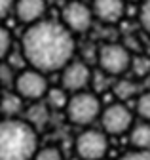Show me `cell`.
Here are the masks:
<instances>
[{
  "mask_svg": "<svg viewBox=\"0 0 150 160\" xmlns=\"http://www.w3.org/2000/svg\"><path fill=\"white\" fill-rule=\"evenodd\" d=\"M74 34H70L59 21L42 19L29 25L21 38V55L25 63L38 72L61 71L74 59Z\"/></svg>",
  "mask_w": 150,
  "mask_h": 160,
  "instance_id": "6da1fadb",
  "label": "cell"
},
{
  "mask_svg": "<svg viewBox=\"0 0 150 160\" xmlns=\"http://www.w3.org/2000/svg\"><path fill=\"white\" fill-rule=\"evenodd\" d=\"M38 151V133L21 118L0 120V160H32Z\"/></svg>",
  "mask_w": 150,
  "mask_h": 160,
  "instance_id": "7a4b0ae2",
  "label": "cell"
},
{
  "mask_svg": "<svg viewBox=\"0 0 150 160\" xmlns=\"http://www.w3.org/2000/svg\"><path fill=\"white\" fill-rule=\"evenodd\" d=\"M101 111H103L101 99L97 97L95 92H89V90L72 93L65 107L67 120L74 126H89L99 118Z\"/></svg>",
  "mask_w": 150,
  "mask_h": 160,
  "instance_id": "3957f363",
  "label": "cell"
},
{
  "mask_svg": "<svg viewBox=\"0 0 150 160\" xmlns=\"http://www.w3.org/2000/svg\"><path fill=\"white\" fill-rule=\"evenodd\" d=\"M97 65L103 74L106 76H122L124 72L129 71L131 63V52L118 42H106L99 46L97 50Z\"/></svg>",
  "mask_w": 150,
  "mask_h": 160,
  "instance_id": "277c9868",
  "label": "cell"
},
{
  "mask_svg": "<svg viewBox=\"0 0 150 160\" xmlns=\"http://www.w3.org/2000/svg\"><path fill=\"white\" fill-rule=\"evenodd\" d=\"M49 90L48 78L44 72H38L34 69H21L15 74L13 80V92L19 95L23 101H40L42 97H46Z\"/></svg>",
  "mask_w": 150,
  "mask_h": 160,
  "instance_id": "5b68a950",
  "label": "cell"
},
{
  "mask_svg": "<svg viewBox=\"0 0 150 160\" xmlns=\"http://www.w3.org/2000/svg\"><path fill=\"white\" fill-rule=\"evenodd\" d=\"M108 135L103 130L86 128L76 135L74 151L80 160H103L108 152Z\"/></svg>",
  "mask_w": 150,
  "mask_h": 160,
  "instance_id": "8992f818",
  "label": "cell"
},
{
  "mask_svg": "<svg viewBox=\"0 0 150 160\" xmlns=\"http://www.w3.org/2000/svg\"><path fill=\"white\" fill-rule=\"evenodd\" d=\"M99 120H101V128L106 135H124L135 124L131 109L120 101L105 107L99 114Z\"/></svg>",
  "mask_w": 150,
  "mask_h": 160,
  "instance_id": "52a82bcc",
  "label": "cell"
},
{
  "mask_svg": "<svg viewBox=\"0 0 150 160\" xmlns=\"http://www.w3.org/2000/svg\"><path fill=\"white\" fill-rule=\"evenodd\" d=\"M63 27L70 32V34H82L86 32L91 23H93V13L91 8L84 2V0H70L63 8Z\"/></svg>",
  "mask_w": 150,
  "mask_h": 160,
  "instance_id": "ba28073f",
  "label": "cell"
},
{
  "mask_svg": "<svg viewBox=\"0 0 150 160\" xmlns=\"http://www.w3.org/2000/svg\"><path fill=\"white\" fill-rule=\"evenodd\" d=\"M93 72L89 65L82 59H72L61 69V88L72 93L84 92L91 84Z\"/></svg>",
  "mask_w": 150,
  "mask_h": 160,
  "instance_id": "9c48e42d",
  "label": "cell"
},
{
  "mask_svg": "<svg viewBox=\"0 0 150 160\" xmlns=\"http://www.w3.org/2000/svg\"><path fill=\"white\" fill-rule=\"evenodd\" d=\"M125 2L124 0H93L91 2V13L93 17H97L101 23L114 25L125 13Z\"/></svg>",
  "mask_w": 150,
  "mask_h": 160,
  "instance_id": "30bf717a",
  "label": "cell"
},
{
  "mask_svg": "<svg viewBox=\"0 0 150 160\" xmlns=\"http://www.w3.org/2000/svg\"><path fill=\"white\" fill-rule=\"evenodd\" d=\"M13 13L17 21L23 25H34L42 21L46 13V0H15L13 2Z\"/></svg>",
  "mask_w": 150,
  "mask_h": 160,
  "instance_id": "8fae6325",
  "label": "cell"
},
{
  "mask_svg": "<svg viewBox=\"0 0 150 160\" xmlns=\"http://www.w3.org/2000/svg\"><path fill=\"white\" fill-rule=\"evenodd\" d=\"M127 133L133 151H150V122H135Z\"/></svg>",
  "mask_w": 150,
  "mask_h": 160,
  "instance_id": "7c38bea8",
  "label": "cell"
},
{
  "mask_svg": "<svg viewBox=\"0 0 150 160\" xmlns=\"http://www.w3.org/2000/svg\"><path fill=\"white\" fill-rule=\"evenodd\" d=\"M49 116H51V111L48 109V105L42 103V101H36V103L29 105V109H27V112H25V122H27L30 128L38 130V128H44V126L48 124Z\"/></svg>",
  "mask_w": 150,
  "mask_h": 160,
  "instance_id": "4fadbf2b",
  "label": "cell"
},
{
  "mask_svg": "<svg viewBox=\"0 0 150 160\" xmlns=\"http://www.w3.org/2000/svg\"><path fill=\"white\" fill-rule=\"evenodd\" d=\"M23 111V99L15 92H6L0 95V112L4 118H17Z\"/></svg>",
  "mask_w": 150,
  "mask_h": 160,
  "instance_id": "5bb4252c",
  "label": "cell"
},
{
  "mask_svg": "<svg viewBox=\"0 0 150 160\" xmlns=\"http://www.w3.org/2000/svg\"><path fill=\"white\" fill-rule=\"evenodd\" d=\"M68 92L63 88H49L46 93V105L49 111H65L67 103H68Z\"/></svg>",
  "mask_w": 150,
  "mask_h": 160,
  "instance_id": "9a60e30c",
  "label": "cell"
},
{
  "mask_svg": "<svg viewBox=\"0 0 150 160\" xmlns=\"http://www.w3.org/2000/svg\"><path fill=\"white\" fill-rule=\"evenodd\" d=\"M112 93L116 95V99L120 103H124L137 93V86H135L133 80H129V78H120L118 82H114V86H112Z\"/></svg>",
  "mask_w": 150,
  "mask_h": 160,
  "instance_id": "2e32d148",
  "label": "cell"
},
{
  "mask_svg": "<svg viewBox=\"0 0 150 160\" xmlns=\"http://www.w3.org/2000/svg\"><path fill=\"white\" fill-rule=\"evenodd\" d=\"M129 71L133 72L137 78H144L150 74V57L148 55H131V63H129Z\"/></svg>",
  "mask_w": 150,
  "mask_h": 160,
  "instance_id": "e0dca14e",
  "label": "cell"
},
{
  "mask_svg": "<svg viewBox=\"0 0 150 160\" xmlns=\"http://www.w3.org/2000/svg\"><path fill=\"white\" fill-rule=\"evenodd\" d=\"M32 160H65V156H63L59 147L46 145V147H38V151H36Z\"/></svg>",
  "mask_w": 150,
  "mask_h": 160,
  "instance_id": "ac0fdd59",
  "label": "cell"
},
{
  "mask_svg": "<svg viewBox=\"0 0 150 160\" xmlns=\"http://www.w3.org/2000/svg\"><path fill=\"white\" fill-rule=\"evenodd\" d=\"M135 111L137 114L143 118V122H150V90L148 92H143L137 101H135Z\"/></svg>",
  "mask_w": 150,
  "mask_h": 160,
  "instance_id": "d6986e66",
  "label": "cell"
},
{
  "mask_svg": "<svg viewBox=\"0 0 150 160\" xmlns=\"http://www.w3.org/2000/svg\"><path fill=\"white\" fill-rule=\"evenodd\" d=\"M10 52H12V34L6 27L0 25V61L8 57Z\"/></svg>",
  "mask_w": 150,
  "mask_h": 160,
  "instance_id": "ffe728a7",
  "label": "cell"
},
{
  "mask_svg": "<svg viewBox=\"0 0 150 160\" xmlns=\"http://www.w3.org/2000/svg\"><path fill=\"white\" fill-rule=\"evenodd\" d=\"M139 23L146 34H150V0H143L139 6Z\"/></svg>",
  "mask_w": 150,
  "mask_h": 160,
  "instance_id": "44dd1931",
  "label": "cell"
},
{
  "mask_svg": "<svg viewBox=\"0 0 150 160\" xmlns=\"http://www.w3.org/2000/svg\"><path fill=\"white\" fill-rule=\"evenodd\" d=\"M15 80V69L8 63H0V86H13Z\"/></svg>",
  "mask_w": 150,
  "mask_h": 160,
  "instance_id": "7402d4cb",
  "label": "cell"
},
{
  "mask_svg": "<svg viewBox=\"0 0 150 160\" xmlns=\"http://www.w3.org/2000/svg\"><path fill=\"white\" fill-rule=\"evenodd\" d=\"M118 160H150V151H129L124 152Z\"/></svg>",
  "mask_w": 150,
  "mask_h": 160,
  "instance_id": "603a6c76",
  "label": "cell"
},
{
  "mask_svg": "<svg viewBox=\"0 0 150 160\" xmlns=\"http://www.w3.org/2000/svg\"><path fill=\"white\" fill-rule=\"evenodd\" d=\"M13 2H15V0H0V19H4L12 12Z\"/></svg>",
  "mask_w": 150,
  "mask_h": 160,
  "instance_id": "cb8c5ba5",
  "label": "cell"
},
{
  "mask_svg": "<svg viewBox=\"0 0 150 160\" xmlns=\"http://www.w3.org/2000/svg\"><path fill=\"white\" fill-rule=\"evenodd\" d=\"M124 2L127 4V2H143V0H124Z\"/></svg>",
  "mask_w": 150,
  "mask_h": 160,
  "instance_id": "d4e9b609",
  "label": "cell"
},
{
  "mask_svg": "<svg viewBox=\"0 0 150 160\" xmlns=\"http://www.w3.org/2000/svg\"><path fill=\"white\" fill-rule=\"evenodd\" d=\"M67 160H80V158H67Z\"/></svg>",
  "mask_w": 150,
  "mask_h": 160,
  "instance_id": "484cf974",
  "label": "cell"
}]
</instances>
